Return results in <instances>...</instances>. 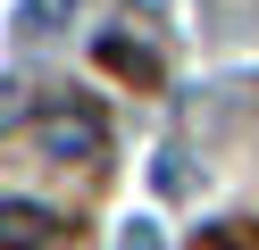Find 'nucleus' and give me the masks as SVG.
I'll return each mask as SVG.
<instances>
[{
  "instance_id": "nucleus-3",
  "label": "nucleus",
  "mask_w": 259,
  "mask_h": 250,
  "mask_svg": "<svg viewBox=\"0 0 259 250\" xmlns=\"http://www.w3.org/2000/svg\"><path fill=\"white\" fill-rule=\"evenodd\" d=\"M101 67L125 75V83H142V92H159V75H167L159 50H151V42H125V33H101Z\"/></svg>"
},
{
  "instance_id": "nucleus-2",
  "label": "nucleus",
  "mask_w": 259,
  "mask_h": 250,
  "mask_svg": "<svg viewBox=\"0 0 259 250\" xmlns=\"http://www.w3.org/2000/svg\"><path fill=\"white\" fill-rule=\"evenodd\" d=\"M51 242H59V209L0 192V250H51Z\"/></svg>"
},
{
  "instance_id": "nucleus-4",
  "label": "nucleus",
  "mask_w": 259,
  "mask_h": 250,
  "mask_svg": "<svg viewBox=\"0 0 259 250\" xmlns=\"http://www.w3.org/2000/svg\"><path fill=\"white\" fill-rule=\"evenodd\" d=\"M75 17V0H17V33L25 42H42V33H59Z\"/></svg>"
},
{
  "instance_id": "nucleus-1",
  "label": "nucleus",
  "mask_w": 259,
  "mask_h": 250,
  "mask_svg": "<svg viewBox=\"0 0 259 250\" xmlns=\"http://www.w3.org/2000/svg\"><path fill=\"white\" fill-rule=\"evenodd\" d=\"M34 142L51 150L59 167H67V159L84 167V159H101V150H109V125H101L92 109H42V117H34Z\"/></svg>"
},
{
  "instance_id": "nucleus-5",
  "label": "nucleus",
  "mask_w": 259,
  "mask_h": 250,
  "mask_svg": "<svg viewBox=\"0 0 259 250\" xmlns=\"http://www.w3.org/2000/svg\"><path fill=\"white\" fill-rule=\"evenodd\" d=\"M117 250H159V225H151V217H134V225L117 233Z\"/></svg>"
}]
</instances>
